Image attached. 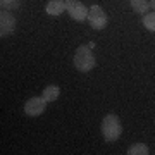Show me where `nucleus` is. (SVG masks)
Returning a JSON list of instances; mask_svg holds the SVG:
<instances>
[{
	"mask_svg": "<svg viewBox=\"0 0 155 155\" xmlns=\"http://www.w3.org/2000/svg\"><path fill=\"white\" fill-rule=\"evenodd\" d=\"M45 9H47L48 16H61V14H64V11H67V4L64 0H50Z\"/></svg>",
	"mask_w": 155,
	"mask_h": 155,
	"instance_id": "7",
	"label": "nucleus"
},
{
	"mask_svg": "<svg viewBox=\"0 0 155 155\" xmlns=\"http://www.w3.org/2000/svg\"><path fill=\"white\" fill-rule=\"evenodd\" d=\"M64 2H67V0H64Z\"/></svg>",
	"mask_w": 155,
	"mask_h": 155,
	"instance_id": "14",
	"label": "nucleus"
},
{
	"mask_svg": "<svg viewBox=\"0 0 155 155\" xmlns=\"http://www.w3.org/2000/svg\"><path fill=\"white\" fill-rule=\"evenodd\" d=\"M22 2L24 0H0V7L4 11H16V9H21Z\"/></svg>",
	"mask_w": 155,
	"mask_h": 155,
	"instance_id": "11",
	"label": "nucleus"
},
{
	"mask_svg": "<svg viewBox=\"0 0 155 155\" xmlns=\"http://www.w3.org/2000/svg\"><path fill=\"white\" fill-rule=\"evenodd\" d=\"M131 2V9L136 14H147L150 9V0H129Z\"/></svg>",
	"mask_w": 155,
	"mask_h": 155,
	"instance_id": "9",
	"label": "nucleus"
},
{
	"mask_svg": "<svg viewBox=\"0 0 155 155\" xmlns=\"http://www.w3.org/2000/svg\"><path fill=\"white\" fill-rule=\"evenodd\" d=\"M127 153L129 155H148L150 150L145 143H133L127 148Z\"/></svg>",
	"mask_w": 155,
	"mask_h": 155,
	"instance_id": "10",
	"label": "nucleus"
},
{
	"mask_svg": "<svg viewBox=\"0 0 155 155\" xmlns=\"http://www.w3.org/2000/svg\"><path fill=\"white\" fill-rule=\"evenodd\" d=\"M59 95H61V88L55 86V84H48V86L43 88V95L41 97L47 100V104H50V102H55L59 98Z\"/></svg>",
	"mask_w": 155,
	"mask_h": 155,
	"instance_id": "8",
	"label": "nucleus"
},
{
	"mask_svg": "<svg viewBox=\"0 0 155 155\" xmlns=\"http://www.w3.org/2000/svg\"><path fill=\"white\" fill-rule=\"evenodd\" d=\"M72 64H74V67H76L79 72H90L91 69H95V66H97V59H95L93 52H91L90 47L81 45V47L76 48Z\"/></svg>",
	"mask_w": 155,
	"mask_h": 155,
	"instance_id": "2",
	"label": "nucleus"
},
{
	"mask_svg": "<svg viewBox=\"0 0 155 155\" xmlns=\"http://www.w3.org/2000/svg\"><path fill=\"white\" fill-rule=\"evenodd\" d=\"M100 131H102V136L107 143H114L116 140H119V136L122 134V124L121 119L116 116V114H107L102 121V126H100Z\"/></svg>",
	"mask_w": 155,
	"mask_h": 155,
	"instance_id": "1",
	"label": "nucleus"
},
{
	"mask_svg": "<svg viewBox=\"0 0 155 155\" xmlns=\"http://www.w3.org/2000/svg\"><path fill=\"white\" fill-rule=\"evenodd\" d=\"M45 107H47V100L43 97H31L24 104V114L29 117H38L45 112Z\"/></svg>",
	"mask_w": 155,
	"mask_h": 155,
	"instance_id": "6",
	"label": "nucleus"
},
{
	"mask_svg": "<svg viewBox=\"0 0 155 155\" xmlns=\"http://www.w3.org/2000/svg\"><path fill=\"white\" fill-rule=\"evenodd\" d=\"M143 26L148 31H153L155 33V11L153 12H147L143 16Z\"/></svg>",
	"mask_w": 155,
	"mask_h": 155,
	"instance_id": "12",
	"label": "nucleus"
},
{
	"mask_svg": "<svg viewBox=\"0 0 155 155\" xmlns=\"http://www.w3.org/2000/svg\"><path fill=\"white\" fill-rule=\"evenodd\" d=\"M88 22L93 29H104L109 22V17L100 5H91L88 12Z\"/></svg>",
	"mask_w": 155,
	"mask_h": 155,
	"instance_id": "3",
	"label": "nucleus"
},
{
	"mask_svg": "<svg viewBox=\"0 0 155 155\" xmlns=\"http://www.w3.org/2000/svg\"><path fill=\"white\" fill-rule=\"evenodd\" d=\"M67 14L78 22H83L88 19V12L90 9H86L83 2H79V0H67Z\"/></svg>",
	"mask_w": 155,
	"mask_h": 155,
	"instance_id": "4",
	"label": "nucleus"
},
{
	"mask_svg": "<svg viewBox=\"0 0 155 155\" xmlns=\"http://www.w3.org/2000/svg\"><path fill=\"white\" fill-rule=\"evenodd\" d=\"M16 16L12 14L11 11H4L0 12V36L2 38H7V36H11L14 33V29H16Z\"/></svg>",
	"mask_w": 155,
	"mask_h": 155,
	"instance_id": "5",
	"label": "nucleus"
},
{
	"mask_svg": "<svg viewBox=\"0 0 155 155\" xmlns=\"http://www.w3.org/2000/svg\"><path fill=\"white\" fill-rule=\"evenodd\" d=\"M150 9H153L155 11V0H150Z\"/></svg>",
	"mask_w": 155,
	"mask_h": 155,
	"instance_id": "13",
	"label": "nucleus"
}]
</instances>
